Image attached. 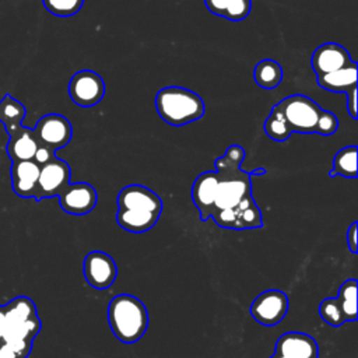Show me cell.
Here are the masks:
<instances>
[{
  "label": "cell",
  "instance_id": "cell-1",
  "mask_svg": "<svg viewBox=\"0 0 358 358\" xmlns=\"http://www.w3.org/2000/svg\"><path fill=\"white\" fill-rule=\"evenodd\" d=\"M245 158L243 147L232 144L215 159L218 189L211 218L221 228L253 229L263 227L262 211L252 197V175H263L266 169L246 172L241 169Z\"/></svg>",
  "mask_w": 358,
  "mask_h": 358
},
{
  "label": "cell",
  "instance_id": "cell-2",
  "mask_svg": "<svg viewBox=\"0 0 358 358\" xmlns=\"http://www.w3.org/2000/svg\"><path fill=\"white\" fill-rule=\"evenodd\" d=\"M108 323L119 341L133 344L148 329V310L137 296L119 294L108 305Z\"/></svg>",
  "mask_w": 358,
  "mask_h": 358
},
{
  "label": "cell",
  "instance_id": "cell-3",
  "mask_svg": "<svg viewBox=\"0 0 358 358\" xmlns=\"http://www.w3.org/2000/svg\"><path fill=\"white\" fill-rule=\"evenodd\" d=\"M155 109L164 122L172 126H185L203 117L206 105L199 94L183 87L169 85L155 95Z\"/></svg>",
  "mask_w": 358,
  "mask_h": 358
},
{
  "label": "cell",
  "instance_id": "cell-4",
  "mask_svg": "<svg viewBox=\"0 0 358 358\" xmlns=\"http://www.w3.org/2000/svg\"><path fill=\"white\" fill-rule=\"evenodd\" d=\"M282 112L291 131L310 134L316 131V123L322 108L309 96L295 94L275 103Z\"/></svg>",
  "mask_w": 358,
  "mask_h": 358
},
{
  "label": "cell",
  "instance_id": "cell-5",
  "mask_svg": "<svg viewBox=\"0 0 358 358\" xmlns=\"http://www.w3.org/2000/svg\"><path fill=\"white\" fill-rule=\"evenodd\" d=\"M289 301L280 289H266L260 292L250 305L252 317L266 327L277 326L287 315Z\"/></svg>",
  "mask_w": 358,
  "mask_h": 358
},
{
  "label": "cell",
  "instance_id": "cell-6",
  "mask_svg": "<svg viewBox=\"0 0 358 358\" xmlns=\"http://www.w3.org/2000/svg\"><path fill=\"white\" fill-rule=\"evenodd\" d=\"M69 95L81 108L95 106L105 96V81L94 70H80L69 83Z\"/></svg>",
  "mask_w": 358,
  "mask_h": 358
},
{
  "label": "cell",
  "instance_id": "cell-7",
  "mask_svg": "<svg viewBox=\"0 0 358 358\" xmlns=\"http://www.w3.org/2000/svg\"><path fill=\"white\" fill-rule=\"evenodd\" d=\"M70 165L57 157L41 165L34 199L39 201L43 199L59 196L60 192L70 183Z\"/></svg>",
  "mask_w": 358,
  "mask_h": 358
},
{
  "label": "cell",
  "instance_id": "cell-8",
  "mask_svg": "<svg viewBox=\"0 0 358 358\" xmlns=\"http://www.w3.org/2000/svg\"><path fill=\"white\" fill-rule=\"evenodd\" d=\"M32 130L38 143L53 151L67 145L73 137L70 120L59 113H48L42 116Z\"/></svg>",
  "mask_w": 358,
  "mask_h": 358
},
{
  "label": "cell",
  "instance_id": "cell-9",
  "mask_svg": "<svg viewBox=\"0 0 358 358\" xmlns=\"http://www.w3.org/2000/svg\"><path fill=\"white\" fill-rule=\"evenodd\" d=\"M83 273L87 284L92 288L106 289L117 277V266L110 255L102 250H92L84 257Z\"/></svg>",
  "mask_w": 358,
  "mask_h": 358
},
{
  "label": "cell",
  "instance_id": "cell-10",
  "mask_svg": "<svg viewBox=\"0 0 358 358\" xmlns=\"http://www.w3.org/2000/svg\"><path fill=\"white\" fill-rule=\"evenodd\" d=\"M57 197L62 210L73 215H84L91 213L98 201L95 187L87 182L69 183Z\"/></svg>",
  "mask_w": 358,
  "mask_h": 358
},
{
  "label": "cell",
  "instance_id": "cell-11",
  "mask_svg": "<svg viewBox=\"0 0 358 358\" xmlns=\"http://www.w3.org/2000/svg\"><path fill=\"white\" fill-rule=\"evenodd\" d=\"M117 208L148 211L157 215L162 213V200L151 189L143 185H127L117 194Z\"/></svg>",
  "mask_w": 358,
  "mask_h": 358
},
{
  "label": "cell",
  "instance_id": "cell-12",
  "mask_svg": "<svg viewBox=\"0 0 358 358\" xmlns=\"http://www.w3.org/2000/svg\"><path fill=\"white\" fill-rule=\"evenodd\" d=\"M352 62L354 60L351 59L348 50L334 42H327L317 46L310 57V66L316 76L340 70Z\"/></svg>",
  "mask_w": 358,
  "mask_h": 358
},
{
  "label": "cell",
  "instance_id": "cell-13",
  "mask_svg": "<svg viewBox=\"0 0 358 358\" xmlns=\"http://www.w3.org/2000/svg\"><path fill=\"white\" fill-rule=\"evenodd\" d=\"M274 354L284 358H319V347L306 333L287 331L277 338Z\"/></svg>",
  "mask_w": 358,
  "mask_h": 358
},
{
  "label": "cell",
  "instance_id": "cell-14",
  "mask_svg": "<svg viewBox=\"0 0 358 358\" xmlns=\"http://www.w3.org/2000/svg\"><path fill=\"white\" fill-rule=\"evenodd\" d=\"M218 189V176L215 171H206L200 173L192 186V200L199 210L201 221L211 218Z\"/></svg>",
  "mask_w": 358,
  "mask_h": 358
},
{
  "label": "cell",
  "instance_id": "cell-15",
  "mask_svg": "<svg viewBox=\"0 0 358 358\" xmlns=\"http://www.w3.org/2000/svg\"><path fill=\"white\" fill-rule=\"evenodd\" d=\"M41 166L34 161H13L10 176L13 192L22 199H34Z\"/></svg>",
  "mask_w": 358,
  "mask_h": 358
},
{
  "label": "cell",
  "instance_id": "cell-16",
  "mask_svg": "<svg viewBox=\"0 0 358 358\" xmlns=\"http://www.w3.org/2000/svg\"><path fill=\"white\" fill-rule=\"evenodd\" d=\"M38 147L39 143L34 134V130L21 126L15 133L8 136L7 154L11 161H28L34 159Z\"/></svg>",
  "mask_w": 358,
  "mask_h": 358
},
{
  "label": "cell",
  "instance_id": "cell-17",
  "mask_svg": "<svg viewBox=\"0 0 358 358\" xmlns=\"http://www.w3.org/2000/svg\"><path fill=\"white\" fill-rule=\"evenodd\" d=\"M319 87L333 91V92H348L352 88H357V63L331 71L322 76H316Z\"/></svg>",
  "mask_w": 358,
  "mask_h": 358
},
{
  "label": "cell",
  "instance_id": "cell-18",
  "mask_svg": "<svg viewBox=\"0 0 358 358\" xmlns=\"http://www.w3.org/2000/svg\"><path fill=\"white\" fill-rule=\"evenodd\" d=\"M159 220V215L140 211V210H130V208H117L116 221L120 228L133 234H143L150 231Z\"/></svg>",
  "mask_w": 358,
  "mask_h": 358
},
{
  "label": "cell",
  "instance_id": "cell-19",
  "mask_svg": "<svg viewBox=\"0 0 358 358\" xmlns=\"http://www.w3.org/2000/svg\"><path fill=\"white\" fill-rule=\"evenodd\" d=\"M25 113V106L11 95L7 94L0 99V123L4 126L8 136L22 126Z\"/></svg>",
  "mask_w": 358,
  "mask_h": 358
},
{
  "label": "cell",
  "instance_id": "cell-20",
  "mask_svg": "<svg viewBox=\"0 0 358 358\" xmlns=\"http://www.w3.org/2000/svg\"><path fill=\"white\" fill-rule=\"evenodd\" d=\"M282 67L273 59H263L253 69L255 83L264 90L275 88L282 81Z\"/></svg>",
  "mask_w": 358,
  "mask_h": 358
},
{
  "label": "cell",
  "instance_id": "cell-21",
  "mask_svg": "<svg viewBox=\"0 0 358 358\" xmlns=\"http://www.w3.org/2000/svg\"><path fill=\"white\" fill-rule=\"evenodd\" d=\"M357 145H347L337 151L333 158V168L330 169L329 176L357 178Z\"/></svg>",
  "mask_w": 358,
  "mask_h": 358
},
{
  "label": "cell",
  "instance_id": "cell-22",
  "mask_svg": "<svg viewBox=\"0 0 358 358\" xmlns=\"http://www.w3.org/2000/svg\"><path fill=\"white\" fill-rule=\"evenodd\" d=\"M338 306L347 322L357 319V280L350 278L344 281L338 289V296L336 298Z\"/></svg>",
  "mask_w": 358,
  "mask_h": 358
},
{
  "label": "cell",
  "instance_id": "cell-23",
  "mask_svg": "<svg viewBox=\"0 0 358 358\" xmlns=\"http://www.w3.org/2000/svg\"><path fill=\"white\" fill-rule=\"evenodd\" d=\"M264 133L274 141L282 143L291 136V129L277 105L273 106L268 117L264 120Z\"/></svg>",
  "mask_w": 358,
  "mask_h": 358
},
{
  "label": "cell",
  "instance_id": "cell-24",
  "mask_svg": "<svg viewBox=\"0 0 358 358\" xmlns=\"http://www.w3.org/2000/svg\"><path fill=\"white\" fill-rule=\"evenodd\" d=\"M319 315L322 320L331 327H340L347 322L336 298L323 299L319 305Z\"/></svg>",
  "mask_w": 358,
  "mask_h": 358
},
{
  "label": "cell",
  "instance_id": "cell-25",
  "mask_svg": "<svg viewBox=\"0 0 358 358\" xmlns=\"http://www.w3.org/2000/svg\"><path fill=\"white\" fill-rule=\"evenodd\" d=\"M42 3L50 14L66 18L77 14L83 7L84 0H42Z\"/></svg>",
  "mask_w": 358,
  "mask_h": 358
},
{
  "label": "cell",
  "instance_id": "cell-26",
  "mask_svg": "<svg viewBox=\"0 0 358 358\" xmlns=\"http://www.w3.org/2000/svg\"><path fill=\"white\" fill-rule=\"evenodd\" d=\"M31 350L28 341H0V358H28Z\"/></svg>",
  "mask_w": 358,
  "mask_h": 358
},
{
  "label": "cell",
  "instance_id": "cell-27",
  "mask_svg": "<svg viewBox=\"0 0 358 358\" xmlns=\"http://www.w3.org/2000/svg\"><path fill=\"white\" fill-rule=\"evenodd\" d=\"M338 129V119L337 116L330 112V110H320L317 123H316V131L317 134L322 136H330L333 133H336Z\"/></svg>",
  "mask_w": 358,
  "mask_h": 358
},
{
  "label": "cell",
  "instance_id": "cell-28",
  "mask_svg": "<svg viewBox=\"0 0 358 358\" xmlns=\"http://www.w3.org/2000/svg\"><path fill=\"white\" fill-rule=\"evenodd\" d=\"M250 10H252V0H232L224 18L229 21H242L250 14Z\"/></svg>",
  "mask_w": 358,
  "mask_h": 358
},
{
  "label": "cell",
  "instance_id": "cell-29",
  "mask_svg": "<svg viewBox=\"0 0 358 358\" xmlns=\"http://www.w3.org/2000/svg\"><path fill=\"white\" fill-rule=\"evenodd\" d=\"M206 3V7L208 8L210 13L215 14V15H220V17H224L227 10L229 8L232 0H204Z\"/></svg>",
  "mask_w": 358,
  "mask_h": 358
},
{
  "label": "cell",
  "instance_id": "cell-30",
  "mask_svg": "<svg viewBox=\"0 0 358 358\" xmlns=\"http://www.w3.org/2000/svg\"><path fill=\"white\" fill-rule=\"evenodd\" d=\"M55 157H56V152L52 148L39 144V147H38V150H36V152L34 155V161L41 166V165L49 162Z\"/></svg>",
  "mask_w": 358,
  "mask_h": 358
},
{
  "label": "cell",
  "instance_id": "cell-31",
  "mask_svg": "<svg viewBox=\"0 0 358 358\" xmlns=\"http://www.w3.org/2000/svg\"><path fill=\"white\" fill-rule=\"evenodd\" d=\"M357 227H358V222L354 221L350 228L347 229V246L350 249L351 253H357L358 252V246H357Z\"/></svg>",
  "mask_w": 358,
  "mask_h": 358
},
{
  "label": "cell",
  "instance_id": "cell-32",
  "mask_svg": "<svg viewBox=\"0 0 358 358\" xmlns=\"http://www.w3.org/2000/svg\"><path fill=\"white\" fill-rule=\"evenodd\" d=\"M347 94V110L352 119H357V88H352Z\"/></svg>",
  "mask_w": 358,
  "mask_h": 358
},
{
  "label": "cell",
  "instance_id": "cell-33",
  "mask_svg": "<svg viewBox=\"0 0 358 358\" xmlns=\"http://www.w3.org/2000/svg\"><path fill=\"white\" fill-rule=\"evenodd\" d=\"M4 329H6V310H4V305H0V341H3Z\"/></svg>",
  "mask_w": 358,
  "mask_h": 358
},
{
  "label": "cell",
  "instance_id": "cell-34",
  "mask_svg": "<svg viewBox=\"0 0 358 358\" xmlns=\"http://www.w3.org/2000/svg\"><path fill=\"white\" fill-rule=\"evenodd\" d=\"M271 358H284V357H281V355H277V354H273V355H271Z\"/></svg>",
  "mask_w": 358,
  "mask_h": 358
}]
</instances>
